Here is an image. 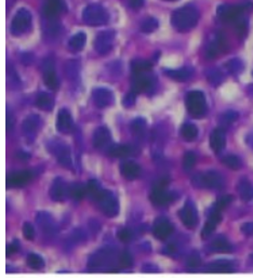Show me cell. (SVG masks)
Here are the masks:
<instances>
[{"mask_svg": "<svg viewBox=\"0 0 253 278\" xmlns=\"http://www.w3.org/2000/svg\"><path fill=\"white\" fill-rule=\"evenodd\" d=\"M17 250H18V243L14 241V242L11 243L10 245H8V247H7V255L10 256V255H12L13 253L17 252Z\"/></svg>", "mask_w": 253, "mask_h": 278, "instance_id": "obj_56", "label": "cell"}, {"mask_svg": "<svg viewBox=\"0 0 253 278\" xmlns=\"http://www.w3.org/2000/svg\"><path fill=\"white\" fill-rule=\"evenodd\" d=\"M210 249L214 252H224V253L231 252L233 250L232 245L228 243L227 239L223 236L215 238L210 245Z\"/></svg>", "mask_w": 253, "mask_h": 278, "instance_id": "obj_30", "label": "cell"}, {"mask_svg": "<svg viewBox=\"0 0 253 278\" xmlns=\"http://www.w3.org/2000/svg\"><path fill=\"white\" fill-rule=\"evenodd\" d=\"M121 175L127 180H134L141 175V168L133 161H126L120 167Z\"/></svg>", "mask_w": 253, "mask_h": 278, "instance_id": "obj_26", "label": "cell"}, {"mask_svg": "<svg viewBox=\"0 0 253 278\" xmlns=\"http://www.w3.org/2000/svg\"><path fill=\"white\" fill-rule=\"evenodd\" d=\"M131 146L126 145V144H114L111 145L107 153L108 155L111 157H116V158H124L128 155L131 154Z\"/></svg>", "mask_w": 253, "mask_h": 278, "instance_id": "obj_32", "label": "cell"}, {"mask_svg": "<svg viewBox=\"0 0 253 278\" xmlns=\"http://www.w3.org/2000/svg\"><path fill=\"white\" fill-rule=\"evenodd\" d=\"M199 20V13L193 6H184L175 10L171 15V23L179 32H189L196 26Z\"/></svg>", "mask_w": 253, "mask_h": 278, "instance_id": "obj_1", "label": "cell"}, {"mask_svg": "<svg viewBox=\"0 0 253 278\" xmlns=\"http://www.w3.org/2000/svg\"><path fill=\"white\" fill-rule=\"evenodd\" d=\"M12 126H13V119H12V116H11V114H8V115H7V128H8L9 131H11Z\"/></svg>", "mask_w": 253, "mask_h": 278, "instance_id": "obj_58", "label": "cell"}, {"mask_svg": "<svg viewBox=\"0 0 253 278\" xmlns=\"http://www.w3.org/2000/svg\"><path fill=\"white\" fill-rule=\"evenodd\" d=\"M79 69H80V66H79L78 62H76V61H70V62H67L66 67H65V71H66L67 77L71 80H74V79L78 78Z\"/></svg>", "mask_w": 253, "mask_h": 278, "instance_id": "obj_39", "label": "cell"}, {"mask_svg": "<svg viewBox=\"0 0 253 278\" xmlns=\"http://www.w3.org/2000/svg\"><path fill=\"white\" fill-rule=\"evenodd\" d=\"M131 131L136 137L142 136L146 130V120L144 118H135L131 122Z\"/></svg>", "mask_w": 253, "mask_h": 278, "instance_id": "obj_36", "label": "cell"}, {"mask_svg": "<svg viewBox=\"0 0 253 278\" xmlns=\"http://www.w3.org/2000/svg\"><path fill=\"white\" fill-rule=\"evenodd\" d=\"M43 80L47 87L51 90H56L59 87V80L58 76L55 74L54 70V63L52 60H47L43 63Z\"/></svg>", "mask_w": 253, "mask_h": 278, "instance_id": "obj_15", "label": "cell"}, {"mask_svg": "<svg viewBox=\"0 0 253 278\" xmlns=\"http://www.w3.org/2000/svg\"><path fill=\"white\" fill-rule=\"evenodd\" d=\"M18 158H22V159H28L30 158V154H27V153H24V152H20L18 153Z\"/></svg>", "mask_w": 253, "mask_h": 278, "instance_id": "obj_60", "label": "cell"}, {"mask_svg": "<svg viewBox=\"0 0 253 278\" xmlns=\"http://www.w3.org/2000/svg\"><path fill=\"white\" fill-rule=\"evenodd\" d=\"M166 187L167 186L159 185V184L155 185V187L153 188V191L151 193V196H149L151 201L154 205L166 206L169 203H171V201L174 199L173 194L168 193V191L166 190Z\"/></svg>", "mask_w": 253, "mask_h": 278, "instance_id": "obj_12", "label": "cell"}, {"mask_svg": "<svg viewBox=\"0 0 253 278\" xmlns=\"http://www.w3.org/2000/svg\"><path fill=\"white\" fill-rule=\"evenodd\" d=\"M251 5H238V6H231V5H222L218 8L217 14L219 18L223 22H236L239 20L240 16L246 11L250 10Z\"/></svg>", "mask_w": 253, "mask_h": 278, "instance_id": "obj_6", "label": "cell"}, {"mask_svg": "<svg viewBox=\"0 0 253 278\" xmlns=\"http://www.w3.org/2000/svg\"><path fill=\"white\" fill-rule=\"evenodd\" d=\"M226 144V134L223 128H215L210 136V146L213 152L220 153Z\"/></svg>", "mask_w": 253, "mask_h": 278, "instance_id": "obj_22", "label": "cell"}, {"mask_svg": "<svg viewBox=\"0 0 253 278\" xmlns=\"http://www.w3.org/2000/svg\"><path fill=\"white\" fill-rule=\"evenodd\" d=\"M95 200L101 211L109 218H114L119 212V204L116 196L107 189H102L96 196Z\"/></svg>", "mask_w": 253, "mask_h": 278, "instance_id": "obj_5", "label": "cell"}, {"mask_svg": "<svg viewBox=\"0 0 253 278\" xmlns=\"http://www.w3.org/2000/svg\"><path fill=\"white\" fill-rule=\"evenodd\" d=\"M8 83L9 85H11V87H15L18 88L21 85V80L18 78L17 74L15 73V71L13 70V67L11 65L8 66Z\"/></svg>", "mask_w": 253, "mask_h": 278, "instance_id": "obj_45", "label": "cell"}, {"mask_svg": "<svg viewBox=\"0 0 253 278\" xmlns=\"http://www.w3.org/2000/svg\"><path fill=\"white\" fill-rule=\"evenodd\" d=\"M240 229H241V232L245 234L246 236H253V223L248 222V223L242 224Z\"/></svg>", "mask_w": 253, "mask_h": 278, "instance_id": "obj_55", "label": "cell"}, {"mask_svg": "<svg viewBox=\"0 0 253 278\" xmlns=\"http://www.w3.org/2000/svg\"><path fill=\"white\" fill-rule=\"evenodd\" d=\"M32 179V174L31 171L28 170H23V171H18L14 172V174L9 175L7 178V185L8 186H22Z\"/></svg>", "mask_w": 253, "mask_h": 278, "instance_id": "obj_23", "label": "cell"}, {"mask_svg": "<svg viewBox=\"0 0 253 278\" xmlns=\"http://www.w3.org/2000/svg\"><path fill=\"white\" fill-rule=\"evenodd\" d=\"M109 20L106 9L98 4H91L83 9L82 21L90 26L105 25Z\"/></svg>", "mask_w": 253, "mask_h": 278, "instance_id": "obj_2", "label": "cell"}, {"mask_svg": "<svg viewBox=\"0 0 253 278\" xmlns=\"http://www.w3.org/2000/svg\"><path fill=\"white\" fill-rule=\"evenodd\" d=\"M172 232H173V226L167 219H158L155 222L153 233L157 239L165 241V239H167L172 234Z\"/></svg>", "mask_w": 253, "mask_h": 278, "instance_id": "obj_19", "label": "cell"}, {"mask_svg": "<svg viewBox=\"0 0 253 278\" xmlns=\"http://www.w3.org/2000/svg\"><path fill=\"white\" fill-rule=\"evenodd\" d=\"M32 61H33V56H32L30 53H25V54H23L22 62H23L24 64H30V63H32Z\"/></svg>", "mask_w": 253, "mask_h": 278, "instance_id": "obj_59", "label": "cell"}, {"mask_svg": "<svg viewBox=\"0 0 253 278\" xmlns=\"http://www.w3.org/2000/svg\"><path fill=\"white\" fill-rule=\"evenodd\" d=\"M227 49V42L223 34L219 33L217 36H215L214 39L208 45L207 50H205V56L208 59H215L218 57L220 54L224 53Z\"/></svg>", "mask_w": 253, "mask_h": 278, "instance_id": "obj_11", "label": "cell"}, {"mask_svg": "<svg viewBox=\"0 0 253 278\" xmlns=\"http://www.w3.org/2000/svg\"><path fill=\"white\" fill-rule=\"evenodd\" d=\"M193 184L199 188H211L220 189L224 185L223 177L217 171H207L202 174H197L193 177Z\"/></svg>", "mask_w": 253, "mask_h": 278, "instance_id": "obj_3", "label": "cell"}, {"mask_svg": "<svg viewBox=\"0 0 253 278\" xmlns=\"http://www.w3.org/2000/svg\"><path fill=\"white\" fill-rule=\"evenodd\" d=\"M223 164L233 170H238L241 167V160L236 155H227L223 158Z\"/></svg>", "mask_w": 253, "mask_h": 278, "instance_id": "obj_42", "label": "cell"}, {"mask_svg": "<svg viewBox=\"0 0 253 278\" xmlns=\"http://www.w3.org/2000/svg\"><path fill=\"white\" fill-rule=\"evenodd\" d=\"M248 92H249V94L251 95V97H253V84L249 85V88H248Z\"/></svg>", "mask_w": 253, "mask_h": 278, "instance_id": "obj_61", "label": "cell"}, {"mask_svg": "<svg viewBox=\"0 0 253 278\" xmlns=\"http://www.w3.org/2000/svg\"><path fill=\"white\" fill-rule=\"evenodd\" d=\"M179 217L181 221L187 228H195L198 222V217H197V211L194 204L191 200H187L184 207L179 211Z\"/></svg>", "mask_w": 253, "mask_h": 278, "instance_id": "obj_10", "label": "cell"}, {"mask_svg": "<svg viewBox=\"0 0 253 278\" xmlns=\"http://www.w3.org/2000/svg\"><path fill=\"white\" fill-rule=\"evenodd\" d=\"M129 3L134 9H139L143 6V0H129Z\"/></svg>", "mask_w": 253, "mask_h": 278, "instance_id": "obj_57", "label": "cell"}, {"mask_svg": "<svg viewBox=\"0 0 253 278\" xmlns=\"http://www.w3.org/2000/svg\"><path fill=\"white\" fill-rule=\"evenodd\" d=\"M152 87V79L144 74L134 75L132 79V91L137 93L145 92Z\"/></svg>", "mask_w": 253, "mask_h": 278, "instance_id": "obj_25", "label": "cell"}, {"mask_svg": "<svg viewBox=\"0 0 253 278\" xmlns=\"http://www.w3.org/2000/svg\"><path fill=\"white\" fill-rule=\"evenodd\" d=\"M23 235L26 239H28V241H32V239H34L35 237V228L34 226L31 224V223H24L23 225Z\"/></svg>", "mask_w": 253, "mask_h": 278, "instance_id": "obj_52", "label": "cell"}, {"mask_svg": "<svg viewBox=\"0 0 253 278\" xmlns=\"http://www.w3.org/2000/svg\"><path fill=\"white\" fill-rule=\"evenodd\" d=\"M9 2H14V0H9Z\"/></svg>", "mask_w": 253, "mask_h": 278, "instance_id": "obj_63", "label": "cell"}, {"mask_svg": "<svg viewBox=\"0 0 253 278\" xmlns=\"http://www.w3.org/2000/svg\"><path fill=\"white\" fill-rule=\"evenodd\" d=\"M233 264L226 260H218L205 266V271L209 273H231L233 272Z\"/></svg>", "mask_w": 253, "mask_h": 278, "instance_id": "obj_27", "label": "cell"}, {"mask_svg": "<svg viewBox=\"0 0 253 278\" xmlns=\"http://www.w3.org/2000/svg\"><path fill=\"white\" fill-rule=\"evenodd\" d=\"M86 41H87L86 34L80 32V33L75 34L71 38L68 46H70V48L73 51H80V50L83 49L84 45H86Z\"/></svg>", "mask_w": 253, "mask_h": 278, "instance_id": "obj_33", "label": "cell"}, {"mask_svg": "<svg viewBox=\"0 0 253 278\" xmlns=\"http://www.w3.org/2000/svg\"><path fill=\"white\" fill-rule=\"evenodd\" d=\"M152 63L145 61V60H134L131 63V70H132L134 75L139 74H145L152 70Z\"/></svg>", "mask_w": 253, "mask_h": 278, "instance_id": "obj_34", "label": "cell"}, {"mask_svg": "<svg viewBox=\"0 0 253 278\" xmlns=\"http://www.w3.org/2000/svg\"><path fill=\"white\" fill-rule=\"evenodd\" d=\"M92 94L93 101L99 109H105L114 102V94L106 88H97Z\"/></svg>", "mask_w": 253, "mask_h": 278, "instance_id": "obj_16", "label": "cell"}, {"mask_svg": "<svg viewBox=\"0 0 253 278\" xmlns=\"http://www.w3.org/2000/svg\"><path fill=\"white\" fill-rule=\"evenodd\" d=\"M135 92L133 91H131L129 93L126 94V97L124 98V105H125V108H131V106H133L134 103H135Z\"/></svg>", "mask_w": 253, "mask_h": 278, "instance_id": "obj_54", "label": "cell"}, {"mask_svg": "<svg viewBox=\"0 0 253 278\" xmlns=\"http://www.w3.org/2000/svg\"><path fill=\"white\" fill-rule=\"evenodd\" d=\"M27 264L32 268H35V270H40V268L44 266V261L40 255L36 253H31L27 256Z\"/></svg>", "mask_w": 253, "mask_h": 278, "instance_id": "obj_40", "label": "cell"}, {"mask_svg": "<svg viewBox=\"0 0 253 278\" xmlns=\"http://www.w3.org/2000/svg\"><path fill=\"white\" fill-rule=\"evenodd\" d=\"M70 194L75 199H81L87 194V186L82 185L80 183H75L70 186L68 188Z\"/></svg>", "mask_w": 253, "mask_h": 278, "instance_id": "obj_38", "label": "cell"}, {"mask_svg": "<svg viewBox=\"0 0 253 278\" xmlns=\"http://www.w3.org/2000/svg\"><path fill=\"white\" fill-rule=\"evenodd\" d=\"M86 186H87V194H89L93 198H96V196L102 190V188L100 187L99 183L96 180H90Z\"/></svg>", "mask_w": 253, "mask_h": 278, "instance_id": "obj_48", "label": "cell"}, {"mask_svg": "<svg viewBox=\"0 0 253 278\" xmlns=\"http://www.w3.org/2000/svg\"><path fill=\"white\" fill-rule=\"evenodd\" d=\"M111 139V134L106 127H99L93 133V144L97 148L105 147Z\"/></svg>", "mask_w": 253, "mask_h": 278, "instance_id": "obj_24", "label": "cell"}, {"mask_svg": "<svg viewBox=\"0 0 253 278\" xmlns=\"http://www.w3.org/2000/svg\"><path fill=\"white\" fill-rule=\"evenodd\" d=\"M115 40V32L114 31H103L99 33V35L96 38L95 47L96 50L99 54H107L112 48V44Z\"/></svg>", "mask_w": 253, "mask_h": 278, "instance_id": "obj_8", "label": "cell"}, {"mask_svg": "<svg viewBox=\"0 0 253 278\" xmlns=\"http://www.w3.org/2000/svg\"><path fill=\"white\" fill-rule=\"evenodd\" d=\"M227 71L233 75H238L243 71V64L239 59H232L225 64Z\"/></svg>", "mask_w": 253, "mask_h": 278, "instance_id": "obj_41", "label": "cell"}, {"mask_svg": "<svg viewBox=\"0 0 253 278\" xmlns=\"http://www.w3.org/2000/svg\"><path fill=\"white\" fill-rule=\"evenodd\" d=\"M236 33L240 38L246 37L248 34V22L245 18H239L236 21Z\"/></svg>", "mask_w": 253, "mask_h": 278, "instance_id": "obj_47", "label": "cell"}, {"mask_svg": "<svg viewBox=\"0 0 253 278\" xmlns=\"http://www.w3.org/2000/svg\"><path fill=\"white\" fill-rule=\"evenodd\" d=\"M158 28V21L155 17H148L141 24V31L143 33H153Z\"/></svg>", "mask_w": 253, "mask_h": 278, "instance_id": "obj_43", "label": "cell"}, {"mask_svg": "<svg viewBox=\"0 0 253 278\" xmlns=\"http://www.w3.org/2000/svg\"><path fill=\"white\" fill-rule=\"evenodd\" d=\"M66 10L63 0H48L43 7V14L48 18H55Z\"/></svg>", "mask_w": 253, "mask_h": 278, "instance_id": "obj_20", "label": "cell"}, {"mask_svg": "<svg viewBox=\"0 0 253 278\" xmlns=\"http://www.w3.org/2000/svg\"><path fill=\"white\" fill-rule=\"evenodd\" d=\"M165 74L168 76V77H170L173 80L186 81L192 77L193 71L191 69H187V67H184V69H179V70H168L165 72Z\"/></svg>", "mask_w": 253, "mask_h": 278, "instance_id": "obj_28", "label": "cell"}, {"mask_svg": "<svg viewBox=\"0 0 253 278\" xmlns=\"http://www.w3.org/2000/svg\"><path fill=\"white\" fill-rule=\"evenodd\" d=\"M31 25H32L31 12L25 8H21L13 17L10 31L14 36H21L30 30Z\"/></svg>", "mask_w": 253, "mask_h": 278, "instance_id": "obj_7", "label": "cell"}, {"mask_svg": "<svg viewBox=\"0 0 253 278\" xmlns=\"http://www.w3.org/2000/svg\"><path fill=\"white\" fill-rule=\"evenodd\" d=\"M51 152L55 155V157L58 158L60 164L66 168L72 167V157L68 145H66L63 142L53 141L51 142Z\"/></svg>", "mask_w": 253, "mask_h": 278, "instance_id": "obj_9", "label": "cell"}, {"mask_svg": "<svg viewBox=\"0 0 253 278\" xmlns=\"http://www.w3.org/2000/svg\"><path fill=\"white\" fill-rule=\"evenodd\" d=\"M201 263V258L197 252H193L187 259L186 265L189 268H197Z\"/></svg>", "mask_w": 253, "mask_h": 278, "instance_id": "obj_51", "label": "cell"}, {"mask_svg": "<svg viewBox=\"0 0 253 278\" xmlns=\"http://www.w3.org/2000/svg\"><path fill=\"white\" fill-rule=\"evenodd\" d=\"M166 2H176V0H166Z\"/></svg>", "mask_w": 253, "mask_h": 278, "instance_id": "obj_62", "label": "cell"}, {"mask_svg": "<svg viewBox=\"0 0 253 278\" xmlns=\"http://www.w3.org/2000/svg\"><path fill=\"white\" fill-rule=\"evenodd\" d=\"M239 196L242 200L250 201L253 199V185L246 179L240 180L237 186Z\"/></svg>", "mask_w": 253, "mask_h": 278, "instance_id": "obj_29", "label": "cell"}, {"mask_svg": "<svg viewBox=\"0 0 253 278\" xmlns=\"http://www.w3.org/2000/svg\"><path fill=\"white\" fill-rule=\"evenodd\" d=\"M40 121H41L40 117L36 114L30 115V116H27L24 119L23 124H22V129H23V132L27 138H31V139L35 138L37 131H38V129L40 127Z\"/></svg>", "mask_w": 253, "mask_h": 278, "instance_id": "obj_18", "label": "cell"}, {"mask_svg": "<svg viewBox=\"0 0 253 278\" xmlns=\"http://www.w3.org/2000/svg\"><path fill=\"white\" fill-rule=\"evenodd\" d=\"M68 188L62 178H56L50 187V197L54 201H63L68 194Z\"/></svg>", "mask_w": 253, "mask_h": 278, "instance_id": "obj_17", "label": "cell"}, {"mask_svg": "<svg viewBox=\"0 0 253 278\" xmlns=\"http://www.w3.org/2000/svg\"><path fill=\"white\" fill-rule=\"evenodd\" d=\"M36 106L41 111H51L54 106V100L49 93L41 92L36 99Z\"/></svg>", "mask_w": 253, "mask_h": 278, "instance_id": "obj_31", "label": "cell"}, {"mask_svg": "<svg viewBox=\"0 0 253 278\" xmlns=\"http://www.w3.org/2000/svg\"><path fill=\"white\" fill-rule=\"evenodd\" d=\"M181 134L186 141H194L198 136V129L193 123H184L181 129Z\"/></svg>", "mask_w": 253, "mask_h": 278, "instance_id": "obj_35", "label": "cell"}, {"mask_svg": "<svg viewBox=\"0 0 253 278\" xmlns=\"http://www.w3.org/2000/svg\"><path fill=\"white\" fill-rule=\"evenodd\" d=\"M232 200H233V196H231V195H224V196H222V197H220L218 199V201H217V203H215V205L213 207L215 209L220 210V211H222V210L224 208H226L232 203Z\"/></svg>", "mask_w": 253, "mask_h": 278, "instance_id": "obj_50", "label": "cell"}, {"mask_svg": "<svg viewBox=\"0 0 253 278\" xmlns=\"http://www.w3.org/2000/svg\"><path fill=\"white\" fill-rule=\"evenodd\" d=\"M56 129L60 131L61 133H68L73 129V118L71 116V113L62 109L59 114L58 117H56Z\"/></svg>", "mask_w": 253, "mask_h": 278, "instance_id": "obj_21", "label": "cell"}, {"mask_svg": "<svg viewBox=\"0 0 253 278\" xmlns=\"http://www.w3.org/2000/svg\"><path fill=\"white\" fill-rule=\"evenodd\" d=\"M196 161H197V157H196V154L194 152L185 153L184 158H183V168L186 171L193 169L194 166L196 165Z\"/></svg>", "mask_w": 253, "mask_h": 278, "instance_id": "obj_46", "label": "cell"}, {"mask_svg": "<svg viewBox=\"0 0 253 278\" xmlns=\"http://www.w3.org/2000/svg\"><path fill=\"white\" fill-rule=\"evenodd\" d=\"M205 75H207V79L209 80V82L214 85H219L224 80L223 73L218 69H211L205 73Z\"/></svg>", "mask_w": 253, "mask_h": 278, "instance_id": "obj_37", "label": "cell"}, {"mask_svg": "<svg viewBox=\"0 0 253 278\" xmlns=\"http://www.w3.org/2000/svg\"><path fill=\"white\" fill-rule=\"evenodd\" d=\"M36 221L40 228V231L43 233V235L48 237H52L55 235L56 233L55 223L53 221L52 217L49 213L39 212L38 215H37Z\"/></svg>", "mask_w": 253, "mask_h": 278, "instance_id": "obj_14", "label": "cell"}, {"mask_svg": "<svg viewBox=\"0 0 253 278\" xmlns=\"http://www.w3.org/2000/svg\"><path fill=\"white\" fill-rule=\"evenodd\" d=\"M119 266L123 267V268H128V267H131L132 266V263H133V260H132V256H131V254L127 251L123 252L120 254L119 256Z\"/></svg>", "mask_w": 253, "mask_h": 278, "instance_id": "obj_49", "label": "cell"}, {"mask_svg": "<svg viewBox=\"0 0 253 278\" xmlns=\"http://www.w3.org/2000/svg\"><path fill=\"white\" fill-rule=\"evenodd\" d=\"M239 115L235 111H227L225 112L222 116L220 117V121L224 124V126H229V124L237 121Z\"/></svg>", "mask_w": 253, "mask_h": 278, "instance_id": "obj_44", "label": "cell"}, {"mask_svg": "<svg viewBox=\"0 0 253 278\" xmlns=\"http://www.w3.org/2000/svg\"><path fill=\"white\" fill-rule=\"evenodd\" d=\"M118 238L120 239L121 242H124V243H127L129 242L131 238H132V232L130 231L129 228H121L120 231L118 232Z\"/></svg>", "mask_w": 253, "mask_h": 278, "instance_id": "obj_53", "label": "cell"}, {"mask_svg": "<svg viewBox=\"0 0 253 278\" xmlns=\"http://www.w3.org/2000/svg\"><path fill=\"white\" fill-rule=\"evenodd\" d=\"M186 108L191 116L194 118H201L207 112V103H205L204 94L201 91H191L186 95Z\"/></svg>", "mask_w": 253, "mask_h": 278, "instance_id": "obj_4", "label": "cell"}, {"mask_svg": "<svg viewBox=\"0 0 253 278\" xmlns=\"http://www.w3.org/2000/svg\"><path fill=\"white\" fill-rule=\"evenodd\" d=\"M221 220H222V216H221L220 210L212 207V209L210 210V212H209L208 221L205 222L202 231H201V237L203 239L209 238L212 235V233L215 231L217 225L221 222Z\"/></svg>", "mask_w": 253, "mask_h": 278, "instance_id": "obj_13", "label": "cell"}]
</instances>
